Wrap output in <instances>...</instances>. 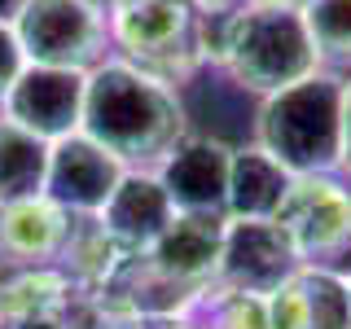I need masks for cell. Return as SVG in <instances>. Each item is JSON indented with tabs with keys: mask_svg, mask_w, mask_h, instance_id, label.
Returning a JSON list of instances; mask_svg holds the SVG:
<instances>
[{
	"mask_svg": "<svg viewBox=\"0 0 351 329\" xmlns=\"http://www.w3.org/2000/svg\"><path fill=\"white\" fill-rule=\"evenodd\" d=\"M263 312H268V329H303V290H299V277H290L281 290H272L268 299H263Z\"/></svg>",
	"mask_w": 351,
	"mask_h": 329,
	"instance_id": "44dd1931",
	"label": "cell"
},
{
	"mask_svg": "<svg viewBox=\"0 0 351 329\" xmlns=\"http://www.w3.org/2000/svg\"><path fill=\"white\" fill-rule=\"evenodd\" d=\"M224 219L228 215H197V211H176L154 246L145 250L154 268H162L176 281L189 285H211L219 268V250H224Z\"/></svg>",
	"mask_w": 351,
	"mask_h": 329,
	"instance_id": "4fadbf2b",
	"label": "cell"
},
{
	"mask_svg": "<svg viewBox=\"0 0 351 329\" xmlns=\"http://www.w3.org/2000/svg\"><path fill=\"white\" fill-rule=\"evenodd\" d=\"M272 219L290 233L303 263L325 268L351 233V180L338 171L294 175Z\"/></svg>",
	"mask_w": 351,
	"mask_h": 329,
	"instance_id": "8992f818",
	"label": "cell"
},
{
	"mask_svg": "<svg viewBox=\"0 0 351 329\" xmlns=\"http://www.w3.org/2000/svg\"><path fill=\"white\" fill-rule=\"evenodd\" d=\"M106 27H110V49L119 58L136 62L141 71L167 80L171 88L202 62L193 44L189 0H110Z\"/></svg>",
	"mask_w": 351,
	"mask_h": 329,
	"instance_id": "277c9868",
	"label": "cell"
},
{
	"mask_svg": "<svg viewBox=\"0 0 351 329\" xmlns=\"http://www.w3.org/2000/svg\"><path fill=\"white\" fill-rule=\"evenodd\" d=\"M0 329H9V325H5V321H0Z\"/></svg>",
	"mask_w": 351,
	"mask_h": 329,
	"instance_id": "83f0119b",
	"label": "cell"
},
{
	"mask_svg": "<svg viewBox=\"0 0 351 329\" xmlns=\"http://www.w3.org/2000/svg\"><path fill=\"white\" fill-rule=\"evenodd\" d=\"M255 145L268 149L290 175L338 171L343 154V75L321 66L316 75L268 93L255 114Z\"/></svg>",
	"mask_w": 351,
	"mask_h": 329,
	"instance_id": "7a4b0ae2",
	"label": "cell"
},
{
	"mask_svg": "<svg viewBox=\"0 0 351 329\" xmlns=\"http://www.w3.org/2000/svg\"><path fill=\"white\" fill-rule=\"evenodd\" d=\"M325 272H338V277H351V233H347V241L338 246V255L325 263Z\"/></svg>",
	"mask_w": 351,
	"mask_h": 329,
	"instance_id": "cb8c5ba5",
	"label": "cell"
},
{
	"mask_svg": "<svg viewBox=\"0 0 351 329\" xmlns=\"http://www.w3.org/2000/svg\"><path fill=\"white\" fill-rule=\"evenodd\" d=\"M84 88L88 71H71V66H40L27 62L14 88L0 101V114L9 123L27 127L40 141H62L71 132H80L84 123Z\"/></svg>",
	"mask_w": 351,
	"mask_h": 329,
	"instance_id": "ba28073f",
	"label": "cell"
},
{
	"mask_svg": "<svg viewBox=\"0 0 351 329\" xmlns=\"http://www.w3.org/2000/svg\"><path fill=\"white\" fill-rule=\"evenodd\" d=\"M66 233H71V211H62L49 193L0 202V263L5 268L58 263Z\"/></svg>",
	"mask_w": 351,
	"mask_h": 329,
	"instance_id": "7c38bea8",
	"label": "cell"
},
{
	"mask_svg": "<svg viewBox=\"0 0 351 329\" xmlns=\"http://www.w3.org/2000/svg\"><path fill=\"white\" fill-rule=\"evenodd\" d=\"M128 167L110 149H101L93 136L71 132V136L49 145V171H44V193L71 215H101L110 193L119 189V180Z\"/></svg>",
	"mask_w": 351,
	"mask_h": 329,
	"instance_id": "30bf717a",
	"label": "cell"
},
{
	"mask_svg": "<svg viewBox=\"0 0 351 329\" xmlns=\"http://www.w3.org/2000/svg\"><path fill=\"white\" fill-rule=\"evenodd\" d=\"M299 290H303V329H351V294L338 272L303 263Z\"/></svg>",
	"mask_w": 351,
	"mask_h": 329,
	"instance_id": "ac0fdd59",
	"label": "cell"
},
{
	"mask_svg": "<svg viewBox=\"0 0 351 329\" xmlns=\"http://www.w3.org/2000/svg\"><path fill=\"white\" fill-rule=\"evenodd\" d=\"M97 219L128 255H145L154 241L167 233V224L176 219V206L167 189L158 184L154 167H128V175L119 180V189L110 193V202L101 206Z\"/></svg>",
	"mask_w": 351,
	"mask_h": 329,
	"instance_id": "8fae6325",
	"label": "cell"
},
{
	"mask_svg": "<svg viewBox=\"0 0 351 329\" xmlns=\"http://www.w3.org/2000/svg\"><path fill=\"white\" fill-rule=\"evenodd\" d=\"M343 281H347V294H351V277H343Z\"/></svg>",
	"mask_w": 351,
	"mask_h": 329,
	"instance_id": "4316f807",
	"label": "cell"
},
{
	"mask_svg": "<svg viewBox=\"0 0 351 329\" xmlns=\"http://www.w3.org/2000/svg\"><path fill=\"white\" fill-rule=\"evenodd\" d=\"M80 132L110 149L123 167H158V158L189 132V123L180 93L167 80L110 53L88 71Z\"/></svg>",
	"mask_w": 351,
	"mask_h": 329,
	"instance_id": "6da1fadb",
	"label": "cell"
},
{
	"mask_svg": "<svg viewBox=\"0 0 351 329\" xmlns=\"http://www.w3.org/2000/svg\"><path fill=\"white\" fill-rule=\"evenodd\" d=\"M18 9H22V0H0V22H14Z\"/></svg>",
	"mask_w": 351,
	"mask_h": 329,
	"instance_id": "484cf974",
	"label": "cell"
},
{
	"mask_svg": "<svg viewBox=\"0 0 351 329\" xmlns=\"http://www.w3.org/2000/svg\"><path fill=\"white\" fill-rule=\"evenodd\" d=\"M75 281L58 263H31V268H5L0 272V321L9 329L44 325L75 299Z\"/></svg>",
	"mask_w": 351,
	"mask_h": 329,
	"instance_id": "5bb4252c",
	"label": "cell"
},
{
	"mask_svg": "<svg viewBox=\"0 0 351 329\" xmlns=\"http://www.w3.org/2000/svg\"><path fill=\"white\" fill-rule=\"evenodd\" d=\"M44 171H49V141L31 136L27 127L0 114V202L44 193Z\"/></svg>",
	"mask_w": 351,
	"mask_h": 329,
	"instance_id": "e0dca14e",
	"label": "cell"
},
{
	"mask_svg": "<svg viewBox=\"0 0 351 329\" xmlns=\"http://www.w3.org/2000/svg\"><path fill=\"white\" fill-rule=\"evenodd\" d=\"M22 66H27V53H22V44L14 36V22H0V101L22 75Z\"/></svg>",
	"mask_w": 351,
	"mask_h": 329,
	"instance_id": "7402d4cb",
	"label": "cell"
},
{
	"mask_svg": "<svg viewBox=\"0 0 351 329\" xmlns=\"http://www.w3.org/2000/svg\"><path fill=\"white\" fill-rule=\"evenodd\" d=\"M303 22L325 66L351 62V0H307Z\"/></svg>",
	"mask_w": 351,
	"mask_h": 329,
	"instance_id": "d6986e66",
	"label": "cell"
},
{
	"mask_svg": "<svg viewBox=\"0 0 351 329\" xmlns=\"http://www.w3.org/2000/svg\"><path fill=\"white\" fill-rule=\"evenodd\" d=\"M145 329H202L197 316H180V321H145Z\"/></svg>",
	"mask_w": 351,
	"mask_h": 329,
	"instance_id": "d4e9b609",
	"label": "cell"
},
{
	"mask_svg": "<svg viewBox=\"0 0 351 329\" xmlns=\"http://www.w3.org/2000/svg\"><path fill=\"white\" fill-rule=\"evenodd\" d=\"M197 325L202 329H268L263 299L255 294H228V290H206L197 307Z\"/></svg>",
	"mask_w": 351,
	"mask_h": 329,
	"instance_id": "ffe728a7",
	"label": "cell"
},
{
	"mask_svg": "<svg viewBox=\"0 0 351 329\" xmlns=\"http://www.w3.org/2000/svg\"><path fill=\"white\" fill-rule=\"evenodd\" d=\"M303 255L294 250L290 233L277 219H224V250H219V268L211 290L228 294H255L268 299L281 290L290 277H299Z\"/></svg>",
	"mask_w": 351,
	"mask_h": 329,
	"instance_id": "52a82bcc",
	"label": "cell"
},
{
	"mask_svg": "<svg viewBox=\"0 0 351 329\" xmlns=\"http://www.w3.org/2000/svg\"><path fill=\"white\" fill-rule=\"evenodd\" d=\"M123 259H128V250L106 233V224L97 215H71V233L62 241L58 268L75 281V290L97 294L119 272Z\"/></svg>",
	"mask_w": 351,
	"mask_h": 329,
	"instance_id": "2e32d148",
	"label": "cell"
},
{
	"mask_svg": "<svg viewBox=\"0 0 351 329\" xmlns=\"http://www.w3.org/2000/svg\"><path fill=\"white\" fill-rule=\"evenodd\" d=\"M321 53L303 22V9L285 5H237L233 36H228L224 71L241 88L268 97L321 71Z\"/></svg>",
	"mask_w": 351,
	"mask_h": 329,
	"instance_id": "3957f363",
	"label": "cell"
},
{
	"mask_svg": "<svg viewBox=\"0 0 351 329\" xmlns=\"http://www.w3.org/2000/svg\"><path fill=\"white\" fill-rule=\"evenodd\" d=\"M14 36L27 62L40 66L93 71L101 58H110L106 9L93 0H22L14 14Z\"/></svg>",
	"mask_w": 351,
	"mask_h": 329,
	"instance_id": "5b68a950",
	"label": "cell"
},
{
	"mask_svg": "<svg viewBox=\"0 0 351 329\" xmlns=\"http://www.w3.org/2000/svg\"><path fill=\"white\" fill-rule=\"evenodd\" d=\"M338 175L351 180V75H343V154H338Z\"/></svg>",
	"mask_w": 351,
	"mask_h": 329,
	"instance_id": "603a6c76",
	"label": "cell"
},
{
	"mask_svg": "<svg viewBox=\"0 0 351 329\" xmlns=\"http://www.w3.org/2000/svg\"><path fill=\"white\" fill-rule=\"evenodd\" d=\"M228 162H233V145H224L219 136L184 132L158 158L154 175L167 189L176 211L228 215Z\"/></svg>",
	"mask_w": 351,
	"mask_h": 329,
	"instance_id": "9c48e42d",
	"label": "cell"
},
{
	"mask_svg": "<svg viewBox=\"0 0 351 329\" xmlns=\"http://www.w3.org/2000/svg\"><path fill=\"white\" fill-rule=\"evenodd\" d=\"M294 175L272 158L268 149L233 145V162H228V215L233 219H272L281 206L285 189Z\"/></svg>",
	"mask_w": 351,
	"mask_h": 329,
	"instance_id": "9a60e30c",
	"label": "cell"
}]
</instances>
